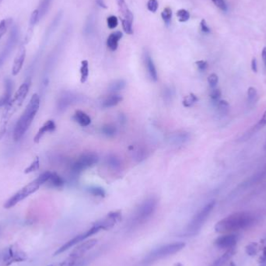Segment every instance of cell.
Instances as JSON below:
<instances>
[{
	"label": "cell",
	"mask_w": 266,
	"mask_h": 266,
	"mask_svg": "<svg viewBox=\"0 0 266 266\" xmlns=\"http://www.w3.org/2000/svg\"><path fill=\"white\" fill-rule=\"evenodd\" d=\"M257 217L250 212H238L225 217L215 225L217 233L233 232L252 227L256 223Z\"/></svg>",
	"instance_id": "cell-1"
},
{
	"label": "cell",
	"mask_w": 266,
	"mask_h": 266,
	"mask_svg": "<svg viewBox=\"0 0 266 266\" xmlns=\"http://www.w3.org/2000/svg\"><path fill=\"white\" fill-rule=\"evenodd\" d=\"M29 83H23L14 94V97L10 99V101L5 105V109H3L2 117L0 119V140L3 138L6 133L10 118L14 116V114L23 105L29 91Z\"/></svg>",
	"instance_id": "cell-2"
},
{
	"label": "cell",
	"mask_w": 266,
	"mask_h": 266,
	"mask_svg": "<svg viewBox=\"0 0 266 266\" xmlns=\"http://www.w3.org/2000/svg\"><path fill=\"white\" fill-rule=\"evenodd\" d=\"M158 201L156 197H150L144 200L132 213L128 220L127 228L134 231L147 222L154 216L157 208Z\"/></svg>",
	"instance_id": "cell-3"
},
{
	"label": "cell",
	"mask_w": 266,
	"mask_h": 266,
	"mask_svg": "<svg viewBox=\"0 0 266 266\" xmlns=\"http://www.w3.org/2000/svg\"><path fill=\"white\" fill-rule=\"evenodd\" d=\"M40 108V98L37 94H34L30 100L28 105L26 107L20 119L16 123L15 129H14V138L15 141H18L23 137L28 128L31 126L34 117L38 113Z\"/></svg>",
	"instance_id": "cell-4"
},
{
	"label": "cell",
	"mask_w": 266,
	"mask_h": 266,
	"mask_svg": "<svg viewBox=\"0 0 266 266\" xmlns=\"http://www.w3.org/2000/svg\"><path fill=\"white\" fill-rule=\"evenodd\" d=\"M186 243L175 242L159 247L154 249L140 262L139 266H150L157 261L179 252L186 247Z\"/></svg>",
	"instance_id": "cell-5"
},
{
	"label": "cell",
	"mask_w": 266,
	"mask_h": 266,
	"mask_svg": "<svg viewBox=\"0 0 266 266\" xmlns=\"http://www.w3.org/2000/svg\"><path fill=\"white\" fill-rule=\"evenodd\" d=\"M216 205L215 201L209 202L206 205L202 208L198 212L191 222L188 225L187 228L186 230V233H184V235L187 236H194L200 232L201 229L203 228V225L205 224L207 219L209 218V215L211 214L213 209Z\"/></svg>",
	"instance_id": "cell-6"
},
{
	"label": "cell",
	"mask_w": 266,
	"mask_h": 266,
	"mask_svg": "<svg viewBox=\"0 0 266 266\" xmlns=\"http://www.w3.org/2000/svg\"><path fill=\"white\" fill-rule=\"evenodd\" d=\"M102 231L103 228L101 227V223H99L98 220L96 221L92 225V227L91 228L88 229L85 232L81 233L79 235L74 236L71 240H69L67 242L65 243L63 246L58 249L57 250H55V252L53 254L54 256H57L59 254L65 252V251L71 249V248L75 246V245H79V243L83 242V241H86V240H88L91 236L97 235L99 232H101Z\"/></svg>",
	"instance_id": "cell-7"
},
{
	"label": "cell",
	"mask_w": 266,
	"mask_h": 266,
	"mask_svg": "<svg viewBox=\"0 0 266 266\" xmlns=\"http://www.w3.org/2000/svg\"><path fill=\"white\" fill-rule=\"evenodd\" d=\"M42 186L38 178L34 180L33 182L28 184V186L22 188L20 191H18L16 194H14L12 197H10L7 201L5 203V209H10L15 206L17 203L28 198L29 195L34 194V192L39 189L40 186Z\"/></svg>",
	"instance_id": "cell-8"
},
{
	"label": "cell",
	"mask_w": 266,
	"mask_h": 266,
	"mask_svg": "<svg viewBox=\"0 0 266 266\" xmlns=\"http://www.w3.org/2000/svg\"><path fill=\"white\" fill-rule=\"evenodd\" d=\"M28 255L24 250L16 245H10L2 252V266H10L14 263L26 262Z\"/></svg>",
	"instance_id": "cell-9"
},
{
	"label": "cell",
	"mask_w": 266,
	"mask_h": 266,
	"mask_svg": "<svg viewBox=\"0 0 266 266\" xmlns=\"http://www.w3.org/2000/svg\"><path fill=\"white\" fill-rule=\"evenodd\" d=\"M118 10L122 14V25L124 31L128 34H132V24H133V14L128 9L125 0H116Z\"/></svg>",
	"instance_id": "cell-10"
},
{
	"label": "cell",
	"mask_w": 266,
	"mask_h": 266,
	"mask_svg": "<svg viewBox=\"0 0 266 266\" xmlns=\"http://www.w3.org/2000/svg\"><path fill=\"white\" fill-rule=\"evenodd\" d=\"M19 34H20V31H19V28H18L17 26H14L11 31H10L8 40H7L3 49L0 53V67L3 65L5 61L9 57V55L14 50V47H15L16 42H17L18 38H19Z\"/></svg>",
	"instance_id": "cell-11"
},
{
	"label": "cell",
	"mask_w": 266,
	"mask_h": 266,
	"mask_svg": "<svg viewBox=\"0 0 266 266\" xmlns=\"http://www.w3.org/2000/svg\"><path fill=\"white\" fill-rule=\"evenodd\" d=\"M97 244V239H89L83 242L79 243L77 248L73 249V251L70 253L69 257V260L73 261L77 264V262L83 258L85 254L88 252L89 250L93 249L94 247Z\"/></svg>",
	"instance_id": "cell-12"
},
{
	"label": "cell",
	"mask_w": 266,
	"mask_h": 266,
	"mask_svg": "<svg viewBox=\"0 0 266 266\" xmlns=\"http://www.w3.org/2000/svg\"><path fill=\"white\" fill-rule=\"evenodd\" d=\"M98 156L93 153H87L79 156V159L73 164L72 170L75 173H79L87 168L97 164Z\"/></svg>",
	"instance_id": "cell-13"
},
{
	"label": "cell",
	"mask_w": 266,
	"mask_h": 266,
	"mask_svg": "<svg viewBox=\"0 0 266 266\" xmlns=\"http://www.w3.org/2000/svg\"><path fill=\"white\" fill-rule=\"evenodd\" d=\"M238 241V235L235 234L223 235L216 239L215 244L217 248L220 249H230L235 248Z\"/></svg>",
	"instance_id": "cell-14"
},
{
	"label": "cell",
	"mask_w": 266,
	"mask_h": 266,
	"mask_svg": "<svg viewBox=\"0 0 266 266\" xmlns=\"http://www.w3.org/2000/svg\"><path fill=\"white\" fill-rule=\"evenodd\" d=\"M266 177V163L262 166V168L257 171L253 175L250 176L245 182L241 184L240 187L241 188H247L250 187V186L256 185L258 182H261L262 179H264Z\"/></svg>",
	"instance_id": "cell-15"
},
{
	"label": "cell",
	"mask_w": 266,
	"mask_h": 266,
	"mask_svg": "<svg viewBox=\"0 0 266 266\" xmlns=\"http://www.w3.org/2000/svg\"><path fill=\"white\" fill-rule=\"evenodd\" d=\"M26 58V47L24 45H22L20 48L18 50L16 57L14 59V65L12 68L13 76L18 75L21 70L23 65H24V60Z\"/></svg>",
	"instance_id": "cell-16"
},
{
	"label": "cell",
	"mask_w": 266,
	"mask_h": 266,
	"mask_svg": "<svg viewBox=\"0 0 266 266\" xmlns=\"http://www.w3.org/2000/svg\"><path fill=\"white\" fill-rule=\"evenodd\" d=\"M40 15L39 11L38 9L34 10L32 12L31 17H30L29 24H28V31L26 33L25 38H24V43L28 44V42L31 39L32 36L34 34V30L35 28V26L38 24V22L40 21Z\"/></svg>",
	"instance_id": "cell-17"
},
{
	"label": "cell",
	"mask_w": 266,
	"mask_h": 266,
	"mask_svg": "<svg viewBox=\"0 0 266 266\" xmlns=\"http://www.w3.org/2000/svg\"><path fill=\"white\" fill-rule=\"evenodd\" d=\"M55 128H56V125H55V123H54L53 120L47 121V122L40 128L38 133L34 136V142H35V143H38V142H40V140H42V137H43L47 132H54V131L55 130Z\"/></svg>",
	"instance_id": "cell-18"
},
{
	"label": "cell",
	"mask_w": 266,
	"mask_h": 266,
	"mask_svg": "<svg viewBox=\"0 0 266 266\" xmlns=\"http://www.w3.org/2000/svg\"><path fill=\"white\" fill-rule=\"evenodd\" d=\"M144 62H145V65H146V69H147L148 74L152 80L156 82L158 79L157 71H156V66H155L151 55L148 52H146L144 55Z\"/></svg>",
	"instance_id": "cell-19"
},
{
	"label": "cell",
	"mask_w": 266,
	"mask_h": 266,
	"mask_svg": "<svg viewBox=\"0 0 266 266\" xmlns=\"http://www.w3.org/2000/svg\"><path fill=\"white\" fill-rule=\"evenodd\" d=\"M123 32H113L109 35V38L107 40V46L110 51H116L118 47V42L123 38Z\"/></svg>",
	"instance_id": "cell-20"
},
{
	"label": "cell",
	"mask_w": 266,
	"mask_h": 266,
	"mask_svg": "<svg viewBox=\"0 0 266 266\" xmlns=\"http://www.w3.org/2000/svg\"><path fill=\"white\" fill-rule=\"evenodd\" d=\"M73 119L82 127L88 126L91 123V118L82 110H77L73 115Z\"/></svg>",
	"instance_id": "cell-21"
},
{
	"label": "cell",
	"mask_w": 266,
	"mask_h": 266,
	"mask_svg": "<svg viewBox=\"0 0 266 266\" xmlns=\"http://www.w3.org/2000/svg\"><path fill=\"white\" fill-rule=\"evenodd\" d=\"M13 84L10 79H7L5 82V92L2 97H0V107L6 105L11 99L12 95Z\"/></svg>",
	"instance_id": "cell-22"
},
{
	"label": "cell",
	"mask_w": 266,
	"mask_h": 266,
	"mask_svg": "<svg viewBox=\"0 0 266 266\" xmlns=\"http://www.w3.org/2000/svg\"><path fill=\"white\" fill-rule=\"evenodd\" d=\"M235 248L228 249L222 256L219 257V258H217V260L209 266H224L225 265L227 264V262L228 261L231 260L232 257L235 255Z\"/></svg>",
	"instance_id": "cell-23"
},
{
	"label": "cell",
	"mask_w": 266,
	"mask_h": 266,
	"mask_svg": "<svg viewBox=\"0 0 266 266\" xmlns=\"http://www.w3.org/2000/svg\"><path fill=\"white\" fill-rule=\"evenodd\" d=\"M122 101H123V97H121L120 95L114 94L110 95L109 97L105 99V101H103L102 107L105 109L112 108V107L116 106Z\"/></svg>",
	"instance_id": "cell-24"
},
{
	"label": "cell",
	"mask_w": 266,
	"mask_h": 266,
	"mask_svg": "<svg viewBox=\"0 0 266 266\" xmlns=\"http://www.w3.org/2000/svg\"><path fill=\"white\" fill-rule=\"evenodd\" d=\"M46 183L48 184V186L51 187L56 188H60L64 186L63 179L55 172H51L49 179L47 180Z\"/></svg>",
	"instance_id": "cell-25"
},
{
	"label": "cell",
	"mask_w": 266,
	"mask_h": 266,
	"mask_svg": "<svg viewBox=\"0 0 266 266\" xmlns=\"http://www.w3.org/2000/svg\"><path fill=\"white\" fill-rule=\"evenodd\" d=\"M188 138H189V136L187 132H176V133L172 135L170 140L173 144H182L187 142Z\"/></svg>",
	"instance_id": "cell-26"
},
{
	"label": "cell",
	"mask_w": 266,
	"mask_h": 266,
	"mask_svg": "<svg viewBox=\"0 0 266 266\" xmlns=\"http://www.w3.org/2000/svg\"><path fill=\"white\" fill-rule=\"evenodd\" d=\"M258 100V91L253 87H250L248 90V102L249 106L253 107Z\"/></svg>",
	"instance_id": "cell-27"
},
{
	"label": "cell",
	"mask_w": 266,
	"mask_h": 266,
	"mask_svg": "<svg viewBox=\"0 0 266 266\" xmlns=\"http://www.w3.org/2000/svg\"><path fill=\"white\" fill-rule=\"evenodd\" d=\"M52 0H41L39 6H38V11H39L40 19H42L46 16L47 11L49 10Z\"/></svg>",
	"instance_id": "cell-28"
},
{
	"label": "cell",
	"mask_w": 266,
	"mask_h": 266,
	"mask_svg": "<svg viewBox=\"0 0 266 266\" xmlns=\"http://www.w3.org/2000/svg\"><path fill=\"white\" fill-rule=\"evenodd\" d=\"M80 75L81 83H84L85 82H87L89 77V63L87 60L81 62Z\"/></svg>",
	"instance_id": "cell-29"
},
{
	"label": "cell",
	"mask_w": 266,
	"mask_h": 266,
	"mask_svg": "<svg viewBox=\"0 0 266 266\" xmlns=\"http://www.w3.org/2000/svg\"><path fill=\"white\" fill-rule=\"evenodd\" d=\"M126 86V83L125 81L123 79H118L113 82L112 83H110L109 86V91L112 93H116L118 91H122Z\"/></svg>",
	"instance_id": "cell-30"
},
{
	"label": "cell",
	"mask_w": 266,
	"mask_h": 266,
	"mask_svg": "<svg viewBox=\"0 0 266 266\" xmlns=\"http://www.w3.org/2000/svg\"><path fill=\"white\" fill-rule=\"evenodd\" d=\"M217 110L221 115H226L230 110V105L227 101L220 100L217 103Z\"/></svg>",
	"instance_id": "cell-31"
},
{
	"label": "cell",
	"mask_w": 266,
	"mask_h": 266,
	"mask_svg": "<svg viewBox=\"0 0 266 266\" xmlns=\"http://www.w3.org/2000/svg\"><path fill=\"white\" fill-rule=\"evenodd\" d=\"M12 23L13 20L11 18H7V19L1 20L0 22V39L2 38V36L6 34Z\"/></svg>",
	"instance_id": "cell-32"
},
{
	"label": "cell",
	"mask_w": 266,
	"mask_h": 266,
	"mask_svg": "<svg viewBox=\"0 0 266 266\" xmlns=\"http://www.w3.org/2000/svg\"><path fill=\"white\" fill-rule=\"evenodd\" d=\"M89 193L96 196V197H105L106 195L105 189L103 188L97 187V186H92V187L89 188L88 189Z\"/></svg>",
	"instance_id": "cell-33"
},
{
	"label": "cell",
	"mask_w": 266,
	"mask_h": 266,
	"mask_svg": "<svg viewBox=\"0 0 266 266\" xmlns=\"http://www.w3.org/2000/svg\"><path fill=\"white\" fill-rule=\"evenodd\" d=\"M198 101V97L194 94H190L186 97H185L183 100V105L186 108H190L192 105H195Z\"/></svg>",
	"instance_id": "cell-34"
},
{
	"label": "cell",
	"mask_w": 266,
	"mask_h": 266,
	"mask_svg": "<svg viewBox=\"0 0 266 266\" xmlns=\"http://www.w3.org/2000/svg\"><path fill=\"white\" fill-rule=\"evenodd\" d=\"M107 164L113 169H118L121 166L120 160L114 155H110L107 158Z\"/></svg>",
	"instance_id": "cell-35"
},
{
	"label": "cell",
	"mask_w": 266,
	"mask_h": 266,
	"mask_svg": "<svg viewBox=\"0 0 266 266\" xmlns=\"http://www.w3.org/2000/svg\"><path fill=\"white\" fill-rule=\"evenodd\" d=\"M258 250H259V247H258V244L255 242L250 243L249 245H247L246 249H245V251L249 256L256 255L258 254Z\"/></svg>",
	"instance_id": "cell-36"
},
{
	"label": "cell",
	"mask_w": 266,
	"mask_h": 266,
	"mask_svg": "<svg viewBox=\"0 0 266 266\" xmlns=\"http://www.w3.org/2000/svg\"><path fill=\"white\" fill-rule=\"evenodd\" d=\"M40 167V160L39 158L37 156L34 159V161L32 162L31 165L28 166V168L24 170V173L28 174V173H32V172H36L39 169Z\"/></svg>",
	"instance_id": "cell-37"
},
{
	"label": "cell",
	"mask_w": 266,
	"mask_h": 266,
	"mask_svg": "<svg viewBox=\"0 0 266 266\" xmlns=\"http://www.w3.org/2000/svg\"><path fill=\"white\" fill-rule=\"evenodd\" d=\"M161 17L167 25H169L170 23L172 21V10L170 7H166L163 12L161 13Z\"/></svg>",
	"instance_id": "cell-38"
},
{
	"label": "cell",
	"mask_w": 266,
	"mask_h": 266,
	"mask_svg": "<svg viewBox=\"0 0 266 266\" xmlns=\"http://www.w3.org/2000/svg\"><path fill=\"white\" fill-rule=\"evenodd\" d=\"M101 132L105 136L110 137V136H114V134L116 133V128L111 125H106L102 127Z\"/></svg>",
	"instance_id": "cell-39"
},
{
	"label": "cell",
	"mask_w": 266,
	"mask_h": 266,
	"mask_svg": "<svg viewBox=\"0 0 266 266\" xmlns=\"http://www.w3.org/2000/svg\"><path fill=\"white\" fill-rule=\"evenodd\" d=\"M177 16L178 17V20L181 23H185V22L189 20L190 14L188 10L182 9V10H179L177 11Z\"/></svg>",
	"instance_id": "cell-40"
},
{
	"label": "cell",
	"mask_w": 266,
	"mask_h": 266,
	"mask_svg": "<svg viewBox=\"0 0 266 266\" xmlns=\"http://www.w3.org/2000/svg\"><path fill=\"white\" fill-rule=\"evenodd\" d=\"M261 245H262V254L259 258V264L260 266H266V238L262 240Z\"/></svg>",
	"instance_id": "cell-41"
},
{
	"label": "cell",
	"mask_w": 266,
	"mask_h": 266,
	"mask_svg": "<svg viewBox=\"0 0 266 266\" xmlns=\"http://www.w3.org/2000/svg\"><path fill=\"white\" fill-rule=\"evenodd\" d=\"M72 101V96L70 95H64L60 99L59 102V106L60 109H65L66 107L70 105Z\"/></svg>",
	"instance_id": "cell-42"
},
{
	"label": "cell",
	"mask_w": 266,
	"mask_h": 266,
	"mask_svg": "<svg viewBox=\"0 0 266 266\" xmlns=\"http://www.w3.org/2000/svg\"><path fill=\"white\" fill-rule=\"evenodd\" d=\"M219 81V77L215 73H212L208 77V83L212 88H215L217 87V83Z\"/></svg>",
	"instance_id": "cell-43"
},
{
	"label": "cell",
	"mask_w": 266,
	"mask_h": 266,
	"mask_svg": "<svg viewBox=\"0 0 266 266\" xmlns=\"http://www.w3.org/2000/svg\"><path fill=\"white\" fill-rule=\"evenodd\" d=\"M221 95H222V93H221L219 89L213 88V91L210 93V97L214 102L217 103L218 101H220Z\"/></svg>",
	"instance_id": "cell-44"
},
{
	"label": "cell",
	"mask_w": 266,
	"mask_h": 266,
	"mask_svg": "<svg viewBox=\"0 0 266 266\" xmlns=\"http://www.w3.org/2000/svg\"><path fill=\"white\" fill-rule=\"evenodd\" d=\"M107 24L110 29H114L118 26V18L115 16H109L107 19Z\"/></svg>",
	"instance_id": "cell-45"
},
{
	"label": "cell",
	"mask_w": 266,
	"mask_h": 266,
	"mask_svg": "<svg viewBox=\"0 0 266 266\" xmlns=\"http://www.w3.org/2000/svg\"><path fill=\"white\" fill-rule=\"evenodd\" d=\"M159 3L157 0H149L147 2V9L150 12L156 13L157 10Z\"/></svg>",
	"instance_id": "cell-46"
},
{
	"label": "cell",
	"mask_w": 266,
	"mask_h": 266,
	"mask_svg": "<svg viewBox=\"0 0 266 266\" xmlns=\"http://www.w3.org/2000/svg\"><path fill=\"white\" fill-rule=\"evenodd\" d=\"M76 263L73 261L69 260L66 258L63 262H57V263H53V264L49 265L47 266H75Z\"/></svg>",
	"instance_id": "cell-47"
},
{
	"label": "cell",
	"mask_w": 266,
	"mask_h": 266,
	"mask_svg": "<svg viewBox=\"0 0 266 266\" xmlns=\"http://www.w3.org/2000/svg\"><path fill=\"white\" fill-rule=\"evenodd\" d=\"M212 1L221 10H223V11L227 10V5L225 3L224 0H212Z\"/></svg>",
	"instance_id": "cell-48"
},
{
	"label": "cell",
	"mask_w": 266,
	"mask_h": 266,
	"mask_svg": "<svg viewBox=\"0 0 266 266\" xmlns=\"http://www.w3.org/2000/svg\"><path fill=\"white\" fill-rule=\"evenodd\" d=\"M195 65H197L198 69L200 71H205L208 68V63L206 61H204V60H199V61L196 62Z\"/></svg>",
	"instance_id": "cell-49"
},
{
	"label": "cell",
	"mask_w": 266,
	"mask_h": 266,
	"mask_svg": "<svg viewBox=\"0 0 266 266\" xmlns=\"http://www.w3.org/2000/svg\"><path fill=\"white\" fill-rule=\"evenodd\" d=\"M200 28H201V31L204 33H209L210 32V29L207 25L206 21L205 20H202L201 23H200Z\"/></svg>",
	"instance_id": "cell-50"
},
{
	"label": "cell",
	"mask_w": 266,
	"mask_h": 266,
	"mask_svg": "<svg viewBox=\"0 0 266 266\" xmlns=\"http://www.w3.org/2000/svg\"><path fill=\"white\" fill-rule=\"evenodd\" d=\"M251 69L254 73H257L258 72V64H257V60L255 58H253L252 60H251Z\"/></svg>",
	"instance_id": "cell-51"
},
{
	"label": "cell",
	"mask_w": 266,
	"mask_h": 266,
	"mask_svg": "<svg viewBox=\"0 0 266 266\" xmlns=\"http://www.w3.org/2000/svg\"><path fill=\"white\" fill-rule=\"evenodd\" d=\"M258 123H261V124L263 125V126H266V110H265L264 114H263V115H262V118H261L260 120H259V122Z\"/></svg>",
	"instance_id": "cell-52"
},
{
	"label": "cell",
	"mask_w": 266,
	"mask_h": 266,
	"mask_svg": "<svg viewBox=\"0 0 266 266\" xmlns=\"http://www.w3.org/2000/svg\"><path fill=\"white\" fill-rule=\"evenodd\" d=\"M262 57L263 63H264L265 66H266V47H265L264 48H263V50H262Z\"/></svg>",
	"instance_id": "cell-53"
},
{
	"label": "cell",
	"mask_w": 266,
	"mask_h": 266,
	"mask_svg": "<svg viewBox=\"0 0 266 266\" xmlns=\"http://www.w3.org/2000/svg\"><path fill=\"white\" fill-rule=\"evenodd\" d=\"M96 1H97V3L98 4L99 6H101L102 8H107L106 4H105L104 0H96Z\"/></svg>",
	"instance_id": "cell-54"
},
{
	"label": "cell",
	"mask_w": 266,
	"mask_h": 266,
	"mask_svg": "<svg viewBox=\"0 0 266 266\" xmlns=\"http://www.w3.org/2000/svg\"><path fill=\"white\" fill-rule=\"evenodd\" d=\"M173 266H183V265H182V263H176Z\"/></svg>",
	"instance_id": "cell-55"
},
{
	"label": "cell",
	"mask_w": 266,
	"mask_h": 266,
	"mask_svg": "<svg viewBox=\"0 0 266 266\" xmlns=\"http://www.w3.org/2000/svg\"><path fill=\"white\" fill-rule=\"evenodd\" d=\"M235 266V263H233V262H231V264H230V266Z\"/></svg>",
	"instance_id": "cell-56"
},
{
	"label": "cell",
	"mask_w": 266,
	"mask_h": 266,
	"mask_svg": "<svg viewBox=\"0 0 266 266\" xmlns=\"http://www.w3.org/2000/svg\"><path fill=\"white\" fill-rule=\"evenodd\" d=\"M264 150H266V143L265 144V146H264Z\"/></svg>",
	"instance_id": "cell-57"
},
{
	"label": "cell",
	"mask_w": 266,
	"mask_h": 266,
	"mask_svg": "<svg viewBox=\"0 0 266 266\" xmlns=\"http://www.w3.org/2000/svg\"><path fill=\"white\" fill-rule=\"evenodd\" d=\"M2 1H3V0H0V4H1V2H2Z\"/></svg>",
	"instance_id": "cell-58"
}]
</instances>
